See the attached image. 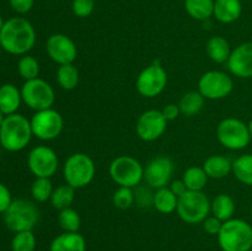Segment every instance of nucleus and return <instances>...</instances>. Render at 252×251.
Wrapping results in <instances>:
<instances>
[{
  "label": "nucleus",
  "instance_id": "f257e3e1",
  "mask_svg": "<svg viewBox=\"0 0 252 251\" xmlns=\"http://www.w3.org/2000/svg\"><path fill=\"white\" fill-rule=\"evenodd\" d=\"M0 42L5 52L14 56H25L36 43V30L25 17H11L0 30Z\"/></svg>",
  "mask_w": 252,
  "mask_h": 251
},
{
  "label": "nucleus",
  "instance_id": "f03ea898",
  "mask_svg": "<svg viewBox=\"0 0 252 251\" xmlns=\"http://www.w3.org/2000/svg\"><path fill=\"white\" fill-rule=\"evenodd\" d=\"M32 137L31 122L20 113L6 116L0 126V145L7 152L16 153L25 149Z\"/></svg>",
  "mask_w": 252,
  "mask_h": 251
},
{
  "label": "nucleus",
  "instance_id": "7ed1b4c3",
  "mask_svg": "<svg viewBox=\"0 0 252 251\" xmlns=\"http://www.w3.org/2000/svg\"><path fill=\"white\" fill-rule=\"evenodd\" d=\"M217 238L221 251H250L252 226L244 219L231 218L224 221Z\"/></svg>",
  "mask_w": 252,
  "mask_h": 251
},
{
  "label": "nucleus",
  "instance_id": "20e7f679",
  "mask_svg": "<svg viewBox=\"0 0 252 251\" xmlns=\"http://www.w3.org/2000/svg\"><path fill=\"white\" fill-rule=\"evenodd\" d=\"M96 174L95 161L85 153H74L63 165L65 184L74 188H84L93 182Z\"/></svg>",
  "mask_w": 252,
  "mask_h": 251
},
{
  "label": "nucleus",
  "instance_id": "39448f33",
  "mask_svg": "<svg viewBox=\"0 0 252 251\" xmlns=\"http://www.w3.org/2000/svg\"><path fill=\"white\" fill-rule=\"evenodd\" d=\"M39 209L33 202L25 198L14 199L4 213V223L14 233L32 230L39 221Z\"/></svg>",
  "mask_w": 252,
  "mask_h": 251
},
{
  "label": "nucleus",
  "instance_id": "423d86ee",
  "mask_svg": "<svg viewBox=\"0 0 252 251\" xmlns=\"http://www.w3.org/2000/svg\"><path fill=\"white\" fill-rule=\"evenodd\" d=\"M110 176L121 187L134 188L144 180V166L130 155H120L110 164Z\"/></svg>",
  "mask_w": 252,
  "mask_h": 251
},
{
  "label": "nucleus",
  "instance_id": "0eeeda50",
  "mask_svg": "<svg viewBox=\"0 0 252 251\" xmlns=\"http://www.w3.org/2000/svg\"><path fill=\"white\" fill-rule=\"evenodd\" d=\"M176 212L185 223H202L211 216V201L203 191H187L179 197Z\"/></svg>",
  "mask_w": 252,
  "mask_h": 251
},
{
  "label": "nucleus",
  "instance_id": "6e6552de",
  "mask_svg": "<svg viewBox=\"0 0 252 251\" xmlns=\"http://www.w3.org/2000/svg\"><path fill=\"white\" fill-rule=\"evenodd\" d=\"M217 139L229 150H243L250 143L248 125L235 117H226L217 126Z\"/></svg>",
  "mask_w": 252,
  "mask_h": 251
},
{
  "label": "nucleus",
  "instance_id": "1a4fd4ad",
  "mask_svg": "<svg viewBox=\"0 0 252 251\" xmlns=\"http://www.w3.org/2000/svg\"><path fill=\"white\" fill-rule=\"evenodd\" d=\"M22 101L34 112L52 108L56 101V93L48 81L36 78L25 81L21 88Z\"/></svg>",
  "mask_w": 252,
  "mask_h": 251
},
{
  "label": "nucleus",
  "instance_id": "9d476101",
  "mask_svg": "<svg viewBox=\"0 0 252 251\" xmlns=\"http://www.w3.org/2000/svg\"><path fill=\"white\" fill-rule=\"evenodd\" d=\"M167 85V73L160 61H154L145 66L135 80V89L143 97L154 98L165 90Z\"/></svg>",
  "mask_w": 252,
  "mask_h": 251
},
{
  "label": "nucleus",
  "instance_id": "9b49d317",
  "mask_svg": "<svg viewBox=\"0 0 252 251\" xmlns=\"http://www.w3.org/2000/svg\"><path fill=\"white\" fill-rule=\"evenodd\" d=\"M30 122L34 137L44 142L58 138L64 128L63 116L53 107L34 112Z\"/></svg>",
  "mask_w": 252,
  "mask_h": 251
},
{
  "label": "nucleus",
  "instance_id": "f8f14e48",
  "mask_svg": "<svg viewBox=\"0 0 252 251\" xmlns=\"http://www.w3.org/2000/svg\"><path fill=\"white\" fill-rule=\"evenodd\" d=\"M234 80L228 73L209 70L198 80V91L206 100H221L233 93Z\"/></svg>",
  "mask_w": 252,
  "mask_h": 251
},
{
  "label": "nucleus",
  "instance_id": "ddd939ff",
  "mask_svg": "<svg viewBox=\"0 0 252 251\" xmlns=\"http://www.w3.org/2000/svg\"><path fill=\"white\" fill-rule=\"evenodd\" d=\"M27 166L34 177L51 179L58 171L59 159L57 153L47 145L34 147L27 157Z\"/></svg>",
  "mask_w": 252,
  "mask_h": 251
},
{
  "label": "nucleus",
  "instance_id": "4468645a",
  "mask_svg": "<svg viewBox=\"0 0 252 251\" xmlns=\"http://www.w3.org/2000/svg\"><path fill=\"white\" fill-rule=\"evenodd\" d=\"M174 161L166 155L153 157L144 167V181L150 188L159 189L167 187L174 175Z\"/></svg>",
  "mask_w": 252,
  "mask_h": 251
},
{
  "label": "nucleus",
  "instance_id": "2eb2a0df",
  "mask_svg": "<svg viewBox=\"0 0 252 251\" xmlns=\"http://www.w3.org/2000/svg\"><path fill=\"white\" fill-rule=\"evenodd\" d=\"M167 128V120L162 115L161 110H148L143 112L137 120L135 132L144 142H154L159 139Z\"/></svg>",
  "mask_w": 252,
  "mask_h": 251
},
{
  "label": "nucleus",
  "instance_id": "dca6fc26",
  "mask_svg": "<svg viewBox=\"0 0 252 251\" xmlns=\"http://www.w3.org/2000/svg\"><path fill=\"white\" fill-rule=\"evenodd\" d=\"M46 52L49 58L59 65L74 63L78 57L75 42L64 33H54L46 42Z\"/></svg>",
  "mask_w": 252,
  "mask_h": 251
},
{
  "label": "nucleus",
  "instance_id": "f3484780",
  "mask_svg": "<svg viewBox=\"0 0 252 251\" xmlns=\"http://www.w3.org/2000/svg\"><path fill=\"white\" fill-rule=\"evenodd\" d=\"M231 75L240 79L252 78V42H244L231 51L226 62Z\"/></svg>",
  "mask_w": 252,
  "mask_h": 251
},
{
  "label": "nucleus",
  "instance_id": "a211bd4d",
  "mask_svg": "<svg viewBox=\"0 0 252 251\" xmlns=\"http://www.w3.org/2000/svg\"><path fill=\"white\" fill-rule=\"evenodd\" d=\"M243 14V4L240 0H214L213 17L220 24H233L238 21Z\"/></svg>",
  "mask_w": 252,
  "mask_h": 251
},
{
  "label": "nucleus",
  "instance_id": "6ab92c4d",
  "mask_svg": "<svg viewBox=\"0 0 252 251\" xmlns=\"http://www.w3.org/2000/svg\"><path fill=\"white\" fill-rule=\"evenodd\" d=\"M49 251H86V240L79 231H63L51 241Z\"/></svg>",
  "mask_w": 252,
  "mask_h": 251
},
{
  "label": "nucleus",
  "instance_id": "aec40b11",
  "mask_svg": "<svg viewBox=\"0 0 252 251\" xmlns=\"http://www.w3.org/2000/svg\"><path fill=\"white\" fill-rule=\"evenodd\" d=\"M207 176L213 180H221L233 172V161L224 155H211L203 162Z\"/></svg>",
  "mask_w": 252,
  "mask_h": 251
},
{
  "label": "nucleus",
  "instance_id": "412c9836",
  "mask_svg": "<svg viewBox=\"0 0 252 251\" xmlns=\"http://www.w3.org/2000/svg\"><path fill=\"white\" fill-rule=\"evenodd\" d=\"M22 102L21 90L12 84H4L0 86V111L5 116L17 113Z\"/></svg>",
  "mask_w": 252,
  "mask_h": 251
},
{
  "label": "nucleus",
  "instance_id": "4be33fe9",
  "mask_svg": "<svg viewBox=\"0 0 252 251\" xmlns=\"http://www.w3.org/2000/svg\"><path fill=\"white\" fill-rule=\"evenodd\" d=\"M230 43L221 36H213L207 41L206 52L212 62L217 64H224L229 61L231 54Z\"/></svg>",
  "mask_w": 252,
  "mask_h": 251
},
{
  "label": "nucleus",
  "instance_id": "5701e85b",
  "mask_svg": "<svg viewBox=\"0 0 252 251\" xmlns=\"http://www.w3.org/2000/svg\"><path fill=\"white\" fill-rule=\"evenodd\" d=\"M235 201L233 197L226 193L217 194L211 202V213L212 216L217 217L221 221H226L233 218L235 213Z\"/></svg>",
  "mask_w": 252,
  "mask_h": 251
},
{
  "label": "nucleus",
  "instance_id": "b1692460",
  "mask_svg": "<svg viewBox=\"0 0 252 251\" xmlns=\"http://www.w3.org/2000/svg\"><path fill=\"white\" fill-rule=\"evenodd\" d=\"M179 197L170 189V187H162L154 192L153 207L161 214H171L176 211Z\"/></svg>",
  "mask_w": 252,
  "mask_h": 251
},
{
  "label": "nucleus",
  "instance_id": "393cba45",
  "mask_svg": "<svg viewBox=\"0 0 252 251\" xmlns=\"http://www.w3.org/2000/svg\"><path fill=\"white\" fill-rule=\"evenodd\" d=\"M185 10L197 21H207L213 16L214 0H185Z\"/></svg>",
  "mask_w": 252,
  "mask_h": 251
},
{
  "label": "nucleus",
  "instance_id": "a878e982",
  "mask_svg": "<svg viewBox=\"0 0 252 251\" xmlns=\"http://www.w3.org/2000/svg\"><path fill=\"white\" fill-rule=\"evenodd\" d=\"M204 101L206 98L201 95L198 90L197 91H189L179 101V107L181 111V115L187 116V117H192L196 116L202 111L204 106Z\"/></svg>",
  "mask_w": 252,
  "mask_h": 251
},
{
  "label": "nucleus",
  "instance_id": "bb28decb",
  "mask_svg": "<svg viewBox=\"0 0 252 251\" xmlns=\"http://www.w3.org/2000/svg\"><path fill=\"white\" fill-rule=\"evenodd\" d=\"M79 81H80V74L74 63L59 65L57 70V83L63 90H74L78 86Z\"/></svg>",
  "mask_w": 252,
  "mask_h": 251
},
{
  "label": "nucleus",
  "instance_id": "cd10ccee",
  "mask_svg": "<svg viewBox=\"0 0 252 251\" xmlns=\"http://www.w3.org/2000/svg\"><path fill=\"white\" fill-rule=\"evenodd\" d=\"M208 179L203 166H189L182 176V181L185 182L189 191H203Z\"/></svg>",
  "mask_w": 252,
  "mask_h": 251
},
{
  "label": "nucleus",
  "instance_id": "c85d7f7f",
  "mask_svg": "<svg viewBox=\"0 0 252 251\" xmlns=\"http://www.w3.org/2000/svg\"><path fill=\"white\" fill-rule=\"evenodd\" d=\"M233 174L239 182L252 186V154H244L233 161Z\"/></svg>",
  "mask_w": 252,
  "mask_h": 251
},
{
  "label": "nucleus",
  "instance_id": "c756f323",
  "mask_svg": "<svg viewBox=\"0 0 252 251\" xmlns=\"http://www.w3.org/2000/svg\"><path fill=\"white\" fill-rule=\"evenodd\" d=\"M74 199H75V188L65 184L61 185L53 189V193H52L49 201H51L53 208L62 211V209L71 207Z\"/></svg>",
  "mask_w": 252,
  "mask_h": 251
},
{
  "label": "nucleus",
  "instance_id": "7c9ffc66",
  "mask_svg": "<svg viewBox=\"0 0 252 251\" xmlns=\"http://www.w3.org/2000/svg\"><path fill=\"white\" fill-rule=\"evenodd\" d=\"M53 184L48 177H36L31 185V196L38 203H43L51 199L53 193Z\"/></svg>",
  "mask_w": 252,
  "mask_h": 251
},
{
  "label": "nucleus",
  "instance_id": "2f4dec72",
  "mask_svg": "<svg viewBox=\"0 0 252 251\" xmlns=\"http://www.w3.org/2000/svg\"><path fill=\"white\" fill-rule=\"evenodd\" d=\"M58 224L63 229V231H68V233L79 231L81 226L80 214L71 207L62 209L58 214Z\"/></svg>",
  "mask_w": 252,
  "mask_h": 251
},
{
  "label": "nucleus",
  "instance_id": "473e14b6",
  "mask_svg": "<svg viewBox=\"0 0 252 251\" xmlns=\"http://www.w3.org/2000/svg\"><path fill=\"white\" fill-rule=\"evenodd\" d=\"M39 70L41 68H39L38 61L32 56L25 54L17 63V71H19L20 76L25 79V81L39 78Z\"/></svg>",
  "mask_w": 252,
  "mask_h": 251
},
{
  "label": "nucleus",
  "instance_id": "72a5a7b5",
  "mask_svg": "<svg viewBox=\"0 0 252 251\" xmlns=\"http://www.w3.org/2000/svg\"><path fill=\"white\" fill-rule=\"evenodd\" d=\"M37 245L36 236L32 230H25L15 233L11 240L12 251H34Z\"/></svg>",
  "mask_w": 252,
  "mask_h": 251
},
{
  "label": "nucleus",
  "instance_id": "f704fd0d",
  "mask_svg": "<svg viewBox=\"0 0 252 251\" xmlns=\"http://www.w3.org/2000/svg\"><path fill=\"white\" fill-rule=\"evenodd\" d=\"M112 202L116 208L128 209L134 204L135 193L133 192V188L118 186V188L116 189L112 196Z\"/></svg>",
  "mask_w": 252,
  "mask_h": 251
},
{
  "label": "nucleus",
  "instance_id": "c9c22d12",
  "mask_svg": "<svg viewBox=\"0 0 252 251\" xmlns=\"http://www.w3.org/2000/svg\"><path fill=\"white\" fill-rule=\"evenodd\" d=\"M95 9V0H73L71 10L76 17L85 19L94 12Z\"/></svg>",
  "mask_w": 252,
  "mask_h": 251
},
{
  "label": "nucleus",
  "instance_id": "e433bc0d",
  "mask_svg": "<svg viewBox=\"0 0 252 251\" xmlns=\"http://www.w3.org/2000/svg\"><path fill=\"white\" fill-rule=\"evenodd\" d=\"M223 223L224 221H221L220 219H218L217 217L208 216L203 221H202V225H203L204 231H206L207 234H209V235H218Z\"/></svg>",
  "mask_w": 252,
  "mask_h": 251
},
{
  "label": "nucleus",
  "instance_id": "4c0bfd02",
  "mask_svg": "<svg viewBox=\"0 0 252 251\" xmlns=\"http://www.w3.org/2000/svg\"><path fill=\"white\" fill-rule=\"evenodd\" d=\"M11 9L19 15H25L32 10L34 0H9Z\"/></svg>",
  "mask_w": 252,
  "mask_h": 251
},
{
  "label": "nucleus",
  "instance_id": "58836bf2",
  "mask_svg": "<svg viewBox=\"0 0 252 251\" xmlns=\"http://www.w3.org/2000/svg\"><path fill=\"white\" fill-rule=\"evenodd\" d=\"M12 201L14 199H12L10 189L0 182V214H4L6 212Z\"/></svg>",
  "mask_w": 252,
  "mask_h": 251
},
{
  "label": "nucleus",
  "instance_id": "ea45409f",
  "mask_svg": "<svg viewBox=\"0 0 252 251\" xmlns=\"http://www.w3.org/2000/svg\"><path fill=\"white\" fill-rule=\"evenodd\" d=\"M161 112L162 115H164V117L167 120V122H169V121L176 120V118L181 115L179 105H176V103H167L166 106H164Z\"/></svg>",
  "mask_w": 252,
  "mask_h": 251
},
{
  "label": "nucleus",
  "instance_id": "a19ab883",
  "mask_svg": "<svg viewBox=\"0 0 252 251\" xmlns=\"http://www.w3.org/2000/svg\"><path fill=\"white\" fill-rule=\"evenodd\" d=\"M169 187L177 197H181L185 192L189 191L186 187V185H185V182L182 181V179L181 180H174V181H171L170 182Z\"/></svg>",
  "mask_w": 252,
  "mask_h": 251
},
{
  "label": "nucleus",
  "instance_id": "79ce46f5",
  "mask_svg": "<svg viewBox=\"0 0 252 251\" xmlns=\"http://www.w3.org/2000/svg\"><path fill=\"white\" fill-rule=\"evenodd\" d=\"M248 128H249V133H250V137L252 139V118L250 120V122L248 123Z\"/></svg>",
  "mask_w": 252,
  "mask_h": 251
},
{
  "label": "nucleus",
  "instance_id": "37998d69",
  "mask_svg": "<svg viewBox=\"0 0 252 251\" xmlns=\"http://www.w3.org/2000/svg\"><path fill=\"white\" fill-rule=\"evenodd\" d=\"M5 117H6V116L4 115V113L1 112V111H0V126H1V123L4 122V120H5Z\"/></svg>",
  "mask_w": 252,
  "mask_h": 251
},
{
  "label": "nucleus",
  "instance_id": "c03bdc74",
  "mask_svg": "<svg viewBox=\"0 0 252 251\" xmlns=\"http://www.w3.org/2000/svg\"><path fill=\"white\" fill-rule=\"evenodd\" d=\"M4 20H2V17H1V15H0V30L2 29V26H4Z\"/></svg>",
  "mask_w": 252,
  "mask_h": 251
},
{
  "label": "nucleus",
  "instance_id": "a18cd8bd",
  "mask_svg": "<svg viewBox=\"0 0 252 251\" xmlns=\"http://www.w3.org/2000/svg\"><path fill=\"white\" fill-rule=\"evenodd\" d=\"M2 49V47H1V42H0V51H1Z\"/></svg>",
  "mask_w": 252,
  "mask_h": 251
},
{
  "label": "nucleus",
  "instance_id": "49530a36",
  "mask_svg": "<svg viewBox=\"0 0 252 251\" xmlns=\"http://www.w3.org/2000/svg\"><path fill=\"white\" fill-rule=\"evenodd\" d=\"M251 218H252V207H251Z\"/></svg>",
  "mask_w": 252,
  "mask_h": 251
},
{
  "label": "nucleus",
  "instance_id": "de8ad7c7",
  "mask_svg": "<svg viewBox=\"0 0 252 251\" xmlns=\"http://www.w3.org/2000/svg\"><path fill=\"white\" fill-rule=\"evenodd\" d=\"M250 1H252V0H250Z\"/></svg>",
  "mask_w": 252,
  "mask_h": 251
},
{
  "label": "nucleus",
  "instance_id": "09e8293b",
  "mask_svg": "<svg viewBox=\"0 0 252 251\" xmlns=\"http://www.w3.org/2000/svg\"><path fill=\"white\" fill-rule=\"evenodd\" d=\"M54 1H56V0H54Z\"/></svg>",
  "mask_w": 252,
  "mask_h": 251
}]
</instances>
